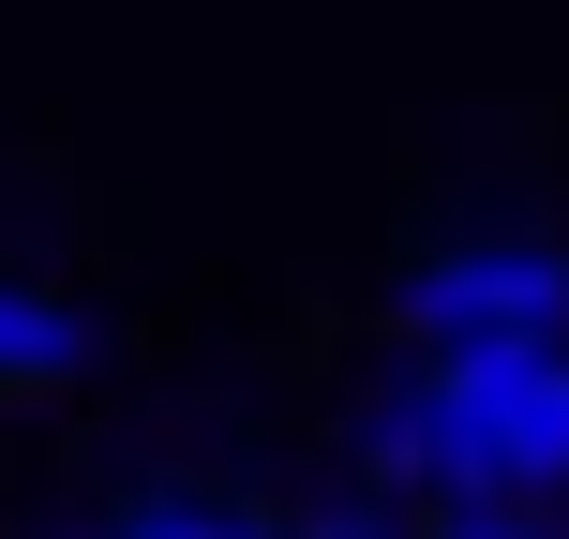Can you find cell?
<instances>
[{
    "label": "cell",
    "mask_w": 569,
    "mask_h": 539,
    "mask_svg": "<svg viewBox=\"0 0 569 539\" xmlns=\"http://www.w3.org/2000/svg\"><path fill=\"white\" fill-rule=\"evenodd\" d=\"M390 315H405V345L420 360H465V345H569V240L555 226H450V240H420L390 285Z\"/></svg>",
    "instance_id": "2"
},
{
    "label": "cell",
    "mask_w": 569,
    "mask_h": 539,
    "mask_svg": "<svg viewBox=\"0 0 569 539\" xmlns=\"http://www.w3.org/2000/svg\"><path fill=\"white\" fill-rule=\"evenodd\" d=\"M300 539H435V525H420V510H390V495H315Z\"/></svg>",
    "instance_id": "6"
},
{
    "label": "cell",
    "mask_w": 569,
    "mask_h": 539,
    "mask_svg": "<svg viewBox=\"0 0 569 539\" xmlns=\"http://www.w3.org/2000/svg\"><path fill=\"white\" fill-rule=\"evenodd\" d=\"M435 539H569V525H540V510H435Z\"/></svg>",
    "instance_id": "7"
},
{
    "label": "cell",
    "mask_w": 569,
    "mask_h": 539,
    "mask_svg": "<svg viewBox=\"0 0 569 539\" xmlns=\"http://www.w3.org/2000/svg\"><path fill=\"white\" fill-rule=\"evenodd\" d=\"M345 435V495H390V510H450V450H435V360H360L330 405Z\"/></svg>",
    "instance_id": "3"
},
{
    "label": "cell",
    "mask_w": 569,
    "mask_h": 539,
    "mask_svg": "<svg viewBox=\"0 0 569 539\" xmlns=\"http://www.w3.org/2000/svg\"><path fill=\"white\" fill-rule=\"evenodd\" d=\"M90 360H106V315H90L60 270L0 256V405H60Z\"/></svg>",
    "instance_id": "4"
},
{
    "label": "cell",
    "mask_w": 569,
    "mask_h": 539,
    "mask_svg": "<svg viewBox=\"0 0 569 539\" xmlns=\"http://www.w3.org/2000/svg\"><path fill=\"white\" fill-rule=\"evenodd\" d=\"M90 539H300V510H270L240 480H120Z\"/></svg>",
    "instance_id": "5"
},
{
    "label": "cell",
    "mask_w": 569,
    "mask_h": 539,
    "mask_svg": "<svg viewBox=\"0 0 569 539\" xmlns=\"http://www.w3.org/2000/svg\"><path fill=\"white\" fill-rule=\"evenodd\" d=\"M450 510H555L569 495V345H465L435 360Z\"/></svg>",
    "instance_id": "1"
}]
</instances>
